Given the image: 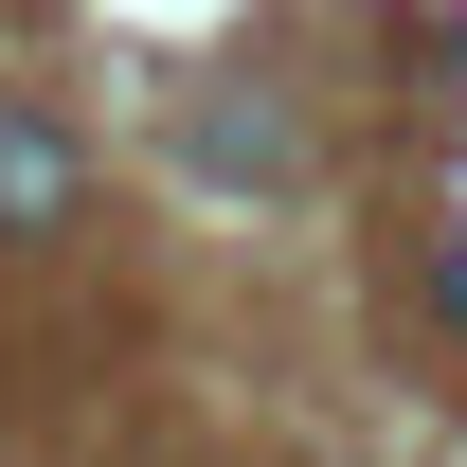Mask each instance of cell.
<instances>
[{"label":"cell","instance_id":"cell-1","mask_svg":"<svg viewBox=\"0 0 467 467\" xmlns=\"http://www.w3.org/2000/svg\"><path fill=\"white\" fill-rule=\"evenodd\" d=\"M0 216H18V234H55V216H72V144H55L36 109H0Z\"/></svg>","mask_w":467,"mask_h":467},{"label":"cell","instance_id":"cell-2","mask_svg":"<svg viewBox=\"0 0 467 467\" xmlns=\"http://www.w3.org/2000/svg\"><path fill=\"white\" fill-rule=\"evenodd\" d=\"M450 324H467V252H450Z\"/></svg>","mask_w":467,"mask_h":467}]
</instances>
